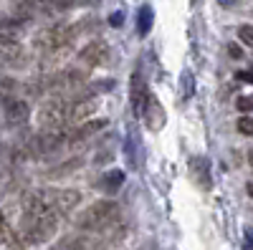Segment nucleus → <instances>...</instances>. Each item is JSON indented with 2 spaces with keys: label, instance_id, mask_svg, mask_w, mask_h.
<instances>
[{
  "label": "nucleus",
  "instance_id": "13",
  "mask_svg": "<svg viewBox=\"0 0 253 250\" xmlns=\"http://www.w3.org/2000/svg\"><path fill=\"white\" fill-rule=\"evenodd\" d=\"M0 245L8 248V250H20V248H26V240L20 238V233L8 222V217H5L3 213H0Z\"/></svg>",
  "mask_w": 253,
  "mask_h": 250
},
{
  "label": "nucleus",
  "instance_id": "23",
  "mask_svg": "<svg viewBox=\"0 0 253 250\" xmlns=\"http://www.w3.org/2000/svg\"><path fill=\"white\" fill-rule=\"evenodd\" d=\"M236 81H246V83H253V71H238V73H236Z\"/></svg>",
  "mask_w": 253,
  "mask_h": 250
},
{
  "label": "nucleus",
  "instance_id": "6",
  "mask_svg": "<svg viewBox=\"0 0 253 250\" xmlns=\"http://www.w3.org/2000/svg\"><path fill=\"white\" fill-rule=\"evenodd\" d=\"M0 104H3V116L10 127H20L31 116V107L26 99H18L13 94H0Z\"/></svg>",
  "mask_w": 253,
  "mask_h": 250
},
{
  "label": "nucleus",
  "instance_id": "11",
  "mask_svg": "<svg viewBox=\"0 0 253 250\" xmlns=\"http://www.w3.org/2000/svg\"><path fill=\"white\" fill-rule=\"evenodd\" d=\"M147 94H150V91H147V83H144L142 73L134 71V73H132V81H129V101H132V114H134V116L142 114V107H144Z\"/></svg>",
  "mask_w": 253,
  "mask_h": 250
},
{
  "label": "nucleus",
  "instance_id": "21",
  "mask_svg": "<svg viewBox=\"0 0 253 250\" xmlns=\"http://www.w3.org/2000/svg\"><path fill=\"white\" fill-rule=\"evenodd\" d=\"M236 124H238V132H241V134H246V137H251V134H253V119L241 116Z\"/></svg>",
  "mask_w": 253,
  "mask_h": 250
},
{
  "label": "nucleus",
  "instance_id": "28",
  "mask_svg": "<svg viewBox=\"0 0 253 250\" xmlns=\"http://www.w3.org/2000/svg\"><path fill=\"white\" fill-rule=\"evenodd\" d=\"M51 250H56V248H51Z\"/></svg>",
  "mask_w": 253,
  "mask_h": 250
},
{
  "label": "nucleus",
  "instance_id": "26",
  "mask_svg": "<svg viewBox=\"0 0 253 250\" xmlns=\"http://www.w3.org/2000/svg\"><path fill=\"white\" fill-rule=\"evenodd\" d=\"M246 192H248V195H251V197H253V182H251V184H248V187H246Z\"/></svg>",
  "mask_w": 253,
  "mask_h": 250
},
{
  "label": "nucleus",
  "instance_id": "22",
  "mask_svg": "<svg viewBox=\"0 0 253 250\" xmlns=\"http://www.w3.org/2000/svg\"><path fill=\"white\" fill-rule=\"evenodd\" d=\"M243 250H253V227H246L243 233Z\"/></svg>",
  "mask_w": 253,
  "mask_h": 250
},
{
  "label": "nucleus",
  "instance_id": "4",
  "mask_svg": "<svg viewBox=\"0 0 253 250\" xmlns=\"http://www.w3.org/2000/svg\"><path fill=\"white\" fill-rule=\"evenodd\" d=\"M69 111H71V96L56 94L51 96L38 111V121L43 129H58V127H71L69 124Z\"/></svg>",
  "mask_w": 253,
  "mask_h": 250
},
{
  "label": "nucleus",
  "instance_id": "5",
  "mask_svg": "<svg viewBox=\"0 0 253 250\" xmlns=\"http://www.w3.org/2000/svg\"><path fill=\"white\" fill-rule=\"evenodd\" d=\"M43 200L51 205V210L61 217L71 210H76V205L81 202V192L76 190H69V187H63V190H41Z\"/></svg>",
  "mask_w": 253,
  "mask_h": 250
},
{
  "label": "nucleus",
  "instance_id": "15",
  "mask_svg": "<svg viewBox=\"0 0 253 250\" xmlns=\"http://www.w3.org/2000/svg\"><path fill=\"white\" fill-rule=\"evenodd\" d=\"M81 0H36V8H41L48 15H58V13H66L71 8H76Z\"/></svg>",
  "mask_w": 253,
  "mask_h": 250
},
{
  "label": "nucleus",
  "instance_id": "18",
  "mask_svg": "<svg viewBox=\"0 0 253 250\" xmlns=\"http://www.w3.org/2000/svg\"><path fill=\"white\" fill-rule=\"evenodd\" d=\"M89 245V238L84 235V233H74V235H66L58 245H53L56 250H86Z\"/></svg>",
  "mask_w": 253,
  "mask_h": 250
},
{
  "label": "nucleus",
  "instance_id": "24",
  "mask_svg": "<svg viewBox=\"0 0 253 250\" xmlns=\"http://www.w3.org/2000/svg\"><path fill=\"white\" fill-rule=\"evenodd\" d=\"M228 53L233 56V58H241V56H243V48H241L238 43H230V46H228Z\"/></svg>",
  "mask_w": 253,
  "mask_h": 250
},
{
  "label": "nucleus",
  "instance_id": "19",
  "mask_svg": "<svg viewBox=\"0 0 253 250\" xmlns=\"http://www.w3.org/2000/svg\"><path fill=\"white\" fill-rule=\"evenodd\" d=\"M238 40H241L243 46L253 48V26H241L238 28Z\"/></svg>",
  "mask_w": 253,
  "mask_h": 250
},
{
  "label": "nucleus",
  "instance_id": "1",
  "mask_svg": "<svg viewBox=\"0 0 253 250\" xmlns=\"http://www.w3.org/2000/svg\"><path fill=\"white\" fill-rule=\"evenodd\" d=\"M81 31H84V20H79V23H53L43 28L33 38V46L41 53V61L58 64L61 58H66Z\"/></svg>",
  "mask_w": 253,
  "mask_h": 250
},
{
  "label": "nucleus",
  "instance_id": "3",
  "mask_svg": "<svg viewBox=\"0 0 253 250\" xmlns=\"http://www.w3.org/2000/svg\"><path fill=\"white\" fill-rule=\"evenodd\" d=\"M56 227H58V220L56 217H41V215H26L23 213V220H20V238L26 243H48L53 235H56Z\"/></svg>",
  "mask_w": 253,
  "mask_h": 250
},
{
  "label": "nucleus",
  "instance_id": "9",
  "mask_svg": "<svg viewBox=\"0 0 253 250\" xmlns=\"http://www.w3.org/2000/svg\"><path fill=\"white\" fill-rule=\"evenodd\" d=\"M71 132H66V144H79L84 139L94 137L96 132H101L104 127H107V119H84V124H71Z\"/></svg>",
  "mask_w": 253,
  "mask_h": 250
},
{
  "label": "nucleus",
  "instance_id": "27",
  "mask_svg": "<svg viewBox=\"0 0 253 250\" xmlns=\"http://www.w3.org/2000/svg\"><path fill=\"white\" fill-rule=\"evenodd\" d=\"M248 162H251V164H253V149H251V152H248Z\"/></svg>",
  "mask_w": 253,
  "mask_h": 250
},
{
  "label": "nucleus",
  "instance_id": "16",
  "mask_svg": "<svg viewBox=\"0 0 253 250\" xmlns=\"http://www.w3.org/2000/svg\"><path fill=\"white\" fill-rule=\"evenodd\" d=\"M122 184H124V172L122 170H109V172H104L101 179H99V187L104 192H109V195L119 192Z\"/></svg>",
  "mask_w": 253,
  "mask_h": 250
},
{
  "label": "nucleus",
  "instance_id": "20",
  "mask_svg": "<svg viewBox=\"0 0 253 250\" xmlns=\"http://www.w3.org/2000/svg\"><path fill=\"white\" fill-rule=\"evenodd\" d=\"M236 107H238V111H241V114H248V111H253V94H248V96H241Z\"/></svg>",
  "mask_w": 253,
  "mask_h": 250
},
{
  "label": "nucleus",
  "instance_id": "2",
  "mask_svg": "<svg viewBox=\"0 0 253 250\" xmlns=\"http://www.w3.org/2000/svg\"><path fill=\"white\" fill-rule=\"evenodd\" d=\"M119 215V205L114 200H96L94 205H89L84 215L79 217V230L81 233H94V230H104L109 227Z\"/></svg>",
  "mask_w": 253,
  "mask_h": 250
},
{
  "label": "nucleus",
  "instance_id": "10",
  "mask_svg": "<svg viewBox=\"0 0 253 250\" xmlns=\"http://www.w3.org/2000/svg\"><path fill=\"white\" fill-rule=\"evenodd\" d=\"M26 61H28V56H26L23 46H20V40L18 43H0V64L13 66V69H23Z\"/></svg>",
  "mask_w": 253,
  "mask_h": 250
},
{
  "label": "nucleus",
  "instance_id": "7",
  "mask_svg": "<svg viewBox=\"0 0 253 250\" xmlns=\"http://www.w3.org/2000/svg\"><path fill=\"white\" fill-rule=\"evenodd\" d=\"M79 61H81V64H86L89 69L104 66L109 61V46L104 43V40H91V43H86L79 51Z\"/></svg>",
  "mask_w": 253,
  "mask_h": 250
},
{
  "label": "nucleus",
  "instance_id": "25",
  "mask_svg": "<svg viewBox=\"0 0 253 250\" xmlns=\"http://www.w3.org/2000/svg\"><path fill=\"white\" fill-rule=\"evenodd\" d=\"M122 20H124V15H122V13H112V15H109V23H112L114 28H119V26H122Z\"/></svg>",
  "mask_w": 253,
  "mask_h": 250
},
{
  "label": "nucleus",
  "instance_id": "12",
  "mask_svg": "<svg viewBox=\"0 0 253 250\" xmlns=\"http://www.w3.org/2000/svg\"><path fill=\"white\" fill-rule=\"evenodd\" d=\"M190 177L195 179L200 190H210L213 187V177H210V164L205 157H193L190 159Z\"/></svg>",
  "mask_w": 253,
  "mask_h": 250
},
{
  "label": "nucleus",
  "instance_id": "17",
  "mask_svg": "<svg viewBox=\"0 0 253 250\" xmlns=\"http://www.w3.org/2000/svg\"><path fill=\"white\" fill-rule=\"evenodd\" d=\"M152 20H155V10H152V5L144 3V5L137 10V33H139L142 38L152 31Z\"/></svg>",
  "mask_w": 253,
  "mask_h": 250
},
{
  "label": "nucleus",
  "instance_id": "8",
  "mask_svg": "<svg viewBox=\"0 0 253 250\" xmlns=\"http://www.w3.org/2000/svg\"><path fill=\"white\" fill-rule=\"evenodd\" d=\"M139 116H144V124H147V127H150L152 132H160V129L165 127V119H167V116H165V109H162V104L157 101L155 94H147Z\"/></svg>",
  "mask_w": 253,
  "mask_h": 250
},
{
  "label": "nucleus",
  "instance_id": "14",
  "mask_svg": "<svg viewBox=\"0 0 253 250\" xmlns=\"http://www.w3.org/2000/svg\"><path fill=\"white\" fill-rule=\"evenodd\" d=\"M23 20L18 18H3L0 20V43H18L20 33H23Z\"/></svg>",
  "mask_w": 253,
  "mask_h": 250
}]
</instances>
